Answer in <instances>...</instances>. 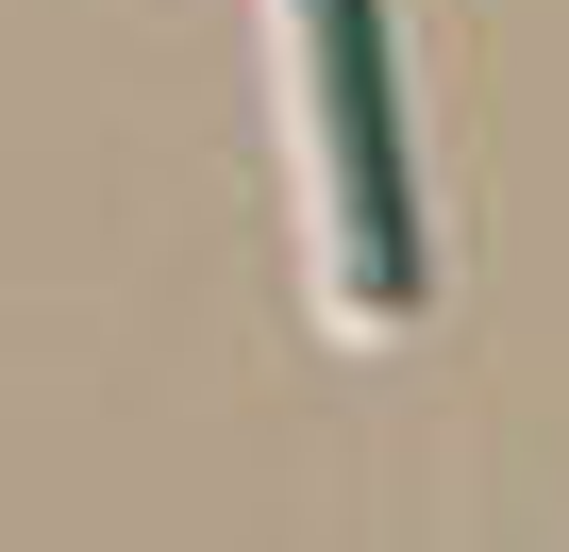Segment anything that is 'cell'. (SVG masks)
<instances>
[{"label": "cell", "instance_id": "cell-1", "mask_svg": "<svg viewBox=\"0 0 569 552\" xmlns=\"http://www.w3.org/2000/svg\"><path fill=\"white\" fill-rule=\"evenodd\" d=\"M302 101H319V201H336V302L419 319V168L386 84V0H302Z\"/></svg>", "mask_w": 569, "mask_h": 552}]
</instances>
